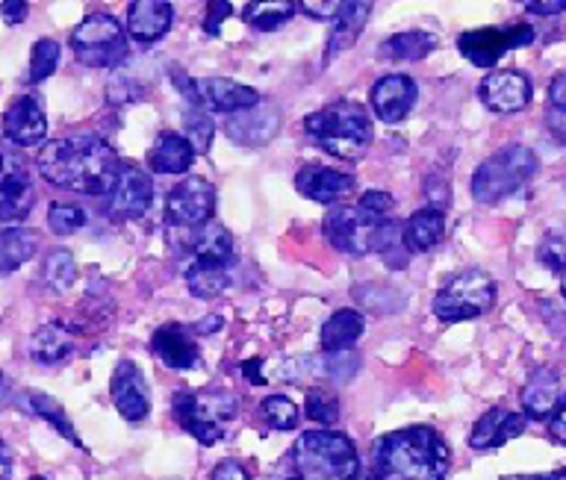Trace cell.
Wrapping results in <instances>:
<instances>
[{
	"label": "cell",
	"instance_id": "obj_1",
	"mask_svg": "<svg viewBox=\"0 0 566 480\" xmlns=\"http://www.w3.org/2000/svg\"><path fill=\"white\" fill-rule=\"evenodd\" d=\"M35 169L53 186L80 195H109L122 178L124 162L101 136L71 134L44 145Z\"/></svg>",
	"mask_w": 566,
	"mask_h": 480
},
{
	"label": "cell",
	"instance_id": "obj_2",
	"mask_svg": "<svg viewBox=\"0 0 566 480\" xmlns=\"http://www.w3.org/2000/svg\"><path fill=\"white\" fill-rule=\"evenodd\" d=\"M371 462L378 480H446L451 448L433 427L416 425L380 436Z\"/></svg>",
	"mask_w": 566,
	"mask_h": 480
},
{
	"label": "cell",
	"instance_id": "obj_3",
	"mask_svg": "<svg viewBox=\"0 0 566 480\" xmlns=\"http://www.w3.org/2000/svg\"><path fill=\"white\" fill-rule=\"evenodd\" d=\"M304 134L310 142L322 148L336 160H360L363 153L371 148L375 130L366 109L354 100H336L331 107L318 109L313 116L304 118Z\"/></svg>",
	"mask_w": 566,
	"mask_h": 480
},
{
	"label": "cell",
	"instance_id": "obj_4",
	"mask_svg": "<svg viewBox=\"0 0 566 480\" xmlns=\"http://www.w3.org/2000/svg\"><path fill=\"white\" fill-rule=\"evenodd\" d=\"M292 462L298 480H354L357 478V448L336 430H307L292 445Z\"/></svg>",
	"mask_w": 566,
	"mask_h": 480
},
{
	"label": "cell",
	"instance_id": "obj_5",
	"mask_svg": "<svg viewBox=\"0 0 566 480\" xmlns=\"http://www.w3.org/2000/svg\"><path fill=\"white\" fill-rule=\"evenodd\" d=\"M534 174H537V153L525 145H507L478 166L469 192L478 204H499L504 198L516 195Z\"/></svg>",
	"mask_w": 566,
	"mask_h": 480
},
{
	"label": "cell",
	"instance_id": "obj_6",
	"mask_svg": "<svg viewBox=\"0 0 566 480\" xmlns=\"http://www.w3.org/2000/svg\"><path fill=\"white\" fill-rule=\"evenodd\" d=\"M177 425L186 434H192L201 445H216L228 434L230 422L237 418V395L228 390H201V392H177L171 401Z\"/></svg>",
	"mask_w": 566,
	"mask_h": 480
},
{
	"label": "cell",
	"instance_id": "obj_7",
	"mask_svg": "<svg viewBox=\"0 0 566 480\" xmlns=\"http://www.w3.org/2000/svg\"><path fill=\"white\" fill-rule=\"evenodd\" d=\"M495 303V284L493 277L481 268H467L442 286L433 298V312L446 324H458L484 316Z\"/></svg>",
	"mask_w": 566,
	"mask_h": 480
},
{
	"label": "cell",
	"instance_id": "obj_8",
	"mask_svg": "<svg viewBox=\"0 0 566 480\" xmlns=\"http://www.w3.org/2000/svg\"><path fill=\"white\" fill-rule=\"evenodd\" d=\"M71 47L88 68H118L127 60V36L113 15H88L71 30Z\"/></svg>",
	"mask_w": 566,
	"mask_h": 480
},
{
	"label": "cell",
	"instance_id": "obj_9",
	"mask_svg": "<svg viewBox=\"0 0 566 480\" xmlns=\"http://www.w3.org/2000/svg\"><path fill=\"white\" fill-rule=\"evenodd\" d=\"M35 204V189L27 162L0 145V231L24 222Z\"/></svg>",
	"mask_w": 566,
	"mask_h": 480
},
{
	"label": "cell",
	"instance_id": "obj_10",
	"mask_svg": "<svg viewBox=\"0 0 566 480\" xmlns=\"http://www.w3.org/2000/svg\"><path fill=\"white\" fill-rule=\"evenodd\" d=\"M534 42V28L531 24H513V28H484L463 33L458 39L460 54L478 68H493L507 51L525 47Z\"/></svg>",
	"mask_w": 566,
	"mask_h": 480
},
{
	"label": "cell",
	"instance_id": "obj_11",
	"mask_svg": "<svg viewBox=\"0 0 566 480\" xmlns=\"http://www.w3.org/2000/svg\"><path fill=\"white\" fill-rule=\"evenodd\" d=\"M216 210V189L203 178H186L180 180L166 201V218L175 227H189L198 231L212 218Z\"/></svg>",
	"mask_w": 566,
	"mask_h": 480
},
{
	"label": "cell",
	"instance_id": "obj_12",
	"mask_svg": "<svg viewBox=\"0 0 566 480\" xmlns=\"http://www.w3.org/2000/svg\"><path fill=\"white\" fill-rule=\"evenodd\" d=\"M150 201H154V180L148 171L136 169L124 162V171L115 189L109 192V218L113 222H136L148 213Z\"/></svg>",
	"mask_w": 566,
	"mask_h": 480
},
{
	"label": "cell",
	"instance_id": "obj_13",
	"mask_svg": "<svg viewBox=\"0 0 566 480\" xmlns=\"http://www.w3.org/2000/svg\"><path fill=\"white\" fill-rule=\"evenodd\" d=\"M478 98L490 113L513 116L531 104V81L522 72H490L478 86Z\"/></svg>",
	"mask_w": 566,
	"mask_h": 480
},
{
	"label": "cell",
	"instance_id": "obj_14",
	"mask_svg": "<svg viewBox=\"0 0 566 480\" xmlns=\"http://www.w3.org/2000/svg\"><path fill=\"white\" fill-rule=\"evenodd\" d=\"M322 231H325L327 242L336 250L348 254V257H366L371 250V233H375V227L363 222L354 206H334V210H327Z\"/></svg>",
	"mask_w": 566,
	"mask_h": 480
},
{
	"label": "cell",
	"instance_id": "obj_15",
	"mask_svg": "<svg viewBox=\"0 0 566 480\" xmlns=\"http://www.w3.org/2000/svg\"><path fill=\"white\" fill-rule=\"evenodd\" d=\"M109 392H113V404L115 409L122 413L127 422L139 425L145 422L150 413V392L148 383L142 377V372L136 369V363L130 360H122L115 365L113 381H109Z\"/></svg>",
	"mask_w": 566,
	"mask_h": 480
},
{
	"label": "cell",
	"instance_id": "obj_16",
	"mask_svg": "<svg viewBox=\"0 0 566 480\" xmlns=\"http://www.w3.org/2000/svg\"><path fill=\"white\" fill-rule=\"evenodd\" d=\"M224 130H228V136L233 139V145H242V148H263V145L272 142L274 136H277V130H281V113H277L274 104L260 100L256 107L230 116Z\"/></svg>",
	"mask_w": 566,
	"mask_h": 480
},
{
	"label": "cell",
	"instance_id": "obj_17",
	"mask_svg": "<svg viewBox=\"0 0 566 480\" xmlns=\"http://www.w3.org/2000/svg\"><path fill=\"white\" fill-rule=\"evenodd\" d=\"M3 136L15 148H35L44 142L48 118H44V109L35 95H21L18 100H12V107L3 116Z\"/></svg>",
	"mask_w": 566,
	"mask_h": 480
},
{
	"label": "cell",
	"instance_id": "obj_18",
	"mask_svg": "<svg viewBox=\"0 0 566 480\" xmlns=\"http://www.w3.org/2000/svg\"><path fill=\"white\" fill-rule=\"evenodd\" d=\"M416 107V83L407 74H387L371 86V109L384 125H398Z\"/></svg>",
	"mask_w": 566,
	"mask_h": 480
},
{
	"label": "cell",
	"instance_id": "obj_19",
	"mask_svg": "<svg viewBox=\"0 0 566 480\" xmlns=\"http://www.w3.org/2000/svg\"><path fill=\"white\" fill-rule=\"evenodd\" d=\"M354 178L345 171L327 169V166H307L295 174V189L316 204H339L354 195Z\"/></svg>",
	"mask_w": 566,
	"mask_h": 480
},
{
	"label": "cell",
	"instance_id": "obj_20",
	"mask_svg": "<svg viewBox=\"0 0 566 480\" xmlns=\"http://www.w3.org/2000/svg\"><path fill=\"white\" fill-rule=\"evenodd\" d=\"M150 348H154L159 363L175 369V372H189L201 360L195 333L189 328H184V324H163L154 333V339H150Z\"/></svg>",
	"mask_w": 566,
	"mask_h": 480
},
{
	"label": "cell",
	"instance_id": "obj_21",
	"mask_svg": "<svg viewBox=\"0 0 566 480\" xmlns=\"http://www.w3.org/2000/svg\"><path fill=\"white\" fill-rule=\"evenodd\" d=\"M525 425H528V422H525L522 413H511V409H504V407L486 409L484 416L475 422V427H472L469 445H472L475 451L502 448L504 442H511V439L522 436Z\"/></svg>",
	"mask_w": 566,
	"mask_h": 480
},
{
	"label": "cell",
	"instance_id": "obj_22",
	"mask_svg": "<svg viewBox=\"0 0 566 480\" xmlns=\"http://www.w3.org/2000/svg\"><path fill=\"white\" fill-rule=\"evenodd\" d=\"M198 98H201V107L216 109V113H233V116L256 107L263 100L256 89L242 86V83L224 81V77H203V81H198Z\"/></svg>",
	"mask_w": 566,
	"mask_h": 480
},
{
	"label": "cell",
	"instance_id": "obj_23",
	"mask_svg": "<svg viewBox=\"0 0 566 480\" xmlns=\"http://www.w3.org/2000/svg\"><path fill=\"white\" fill-rule=\"evenodd\" d=\"M175 19L171 3H159V0H136L127 10V33L136 39L139 45H150L168 33Z\"/></svg>",
	"mask_w": 566,
	"mask_h": 480
},
{
	"label": "cell",
	"instance_id": "obj_24",
	"mask_svg": "<svg viewBox=\"0 0 566 480\" xmlns=\"http://www.w3.org/2000/svg\"><path fill=\"white\" fill-rule=\"evenodd\" d=\"M195 148L175 130H163L148 151V169L157 174H186L192 169Z\"/></svg>",
	"mask_w": 566,
	"mask_h": 480
},
{
	"label": "cell",
	"instance_id": "obj_25",
	"mask_svg": "<svg viewBox=\"0 0 566 480\" xmlns=\"http://www.w3.org/2000/svg\"><path fill=\"white\" fill-rule=\"evenodd\" d=\"M522 409H525V418H537V422H546L555 407L560 404V377L552 369H539L528 377V383L522 386L520 392Z\"/></svg>",
	"mask_w": 566,
	"mask_h": 480
},
{
	"label": "cell",
	"instance_id": "obj_26",
	"mask_svg": "<svg viewBox=\"0 0 566 480\" xmlns=\"http://www.w3.org/2000/svg\"><path fill=\"white\" fill-rule=\"evenodd\" d=\"M442 236H446V210L422 206L407 218L405 242L410 254H428L440 245Z\"/></svg>",
	"mask_w": 566,
	"mask_h": 480
},
{
	"label": "cell",
	"instance_id": "obj_27",
	"mask_svg": "<svg viewBox=\"0 0 566 480\" xmlns=\"http://www.w3.org/2000/svg\"><path fill=\"white\" fill-rule=\"evenodd\" d=\"M369 15H371V3H345L343 12H339V19H336L334 28H331V36H327L325 63H331L334 56L348 51V47L360 39Z\"/></svg>",
	"mask_w": 566,
	"mask_h": 480
},
{
	"label": "cell",
	"instance_id": "obj_28",
	"mask_svg": "<svg viewBox=\"0 0 566 480\" xmlns=\"http://www.w3.org/2000/svg\"><path fill=\"white\" fill-rule=\"evenodd\" d=\"M189 248L195 254V263H212V266H228L233 259V236L228 227H221L219 222H207L203 227L192 233Z\"/></svg>",
	"mask_w": 566,
	"mask_h": 480
},
{
	"label": "cell",
	"instance_id": "obj_29",
	"mask_svg": "<svg viewBox=\"0 0 566 480\" xmlns=\"http://www.w3.org/2000/svg\"><path fill=\"white\" fill-rule=\"evenodd\" d=\"M371 250L392 271H401V268L410 266V248H407L405 242V227L396 218H387V222L375 227V233H371Z\"/></svg>",
	"mask_w": 566,
	"mask_h": 480
},
{
	"label": "cell",
	"instance_id": "obj_30",
	"mask_svg": "<svg viewBox=\"0 0 566 480\" xmlns=\"http://www.w3.org/2000/svg\"><path fill=\"white\" fill-rule=\"evenodd\" d=\"M366 321L357 310H336L322 328V351L325 354H339L345 348H352L363 337Z\"/></svg>",
	"mask_w": 566,
	"mask_h": 480
},
{
	"label": "cell",
	"instance_id": "obj_31",
	"mask_svg": "<svg viewBox=\"0 0 566 480\" xmlns=\"http://www.w3.org/2000/svg\"><path fill=\"white\" fill-rule=\"evenodd\" d=\"M39 250V236L27 227H3L0 231V277L12 275L24 266L27 259L35 257Z\"/></svg>",
	"mask_w": 566,
	"mask_h": 480
},
{
	"label": "cell",
	"instance_id": "obj_32",
	"mask_svg": "<svg viewBox=\"0 0 566 480\" xmlns=\"http://www.w3.org/2000/svg\"><path fill=\"white\" fill-rule=\"evenodd\" d=\"M74 354V339L62 324H44L30 339V356L42 365H56Z\"/></svg>",
	"mask_w": 566,
	"mask_h": 480
},
{
	"label": "cell",
	"instance_id": "obj_33",
	"mask_svg": "<svg viewBox=\"0 0 566 480\" xmlns=\"http://www.w3.org/2000/svg\"><path fill=\"white\" fill-rule=\"evenodd\" d=\"M433 47H437V36L424 33V30H407V33L387 39L380 47V56H387L392 63H419Z\"/></svg>",
	"mask_w": 566,
	"mask_h": 480
},
{
	"label": "cell",
	"instance_id": "obj_34",
	"mask_svg": "<svg viewBox=\"0 0 566 480\" xmlns=\"http://www.w3.org/2000/svg\"><path fill=\"white\" fill-rule=\"evenodd\" d=\"M228 271L224 266H212V263H192L186 271V286L195 298H219L228 289Z\"/></svg>",
	"mask_w": 566,
	"mask_h": 480
},
{
	"label": "cell",
	"instance_id": "obj_35",
	"mask_svg": "<svg viewBox=\"0 0 566 480\" xmlns=\"http://www.w3.org/2000/svg\"><path fill=\"white\" fill-rule=\"evenodd\" d=\"M292 12H295V3L290 0H263V3H248L245 10H242V19L256 30H277L283 21L292 19Z\"/></svg>",
	"mask_w": 566,
	"mask_h": 480
},
{
	"label": "cell",
	"instance_id": "obj_36",
	"mask_svg": "<svg viewBox=\"0 0 566 480\" xmlns=\"http://www.w3.org/2000/svg\"><path fill=\"white\" fill-rule=\"evenodd\" d=\"M27 407L33 409L39 418H44V422H48L53 430H60V434L65 436L69 442H74L77 448H83L80 436L74 434V427H71L69 416H65V409H62L60 404L51 398V395H44V392H27Z\"/></svg>",
	"mask_w": 566,
	"mask_h": 480
},
{
	"label": "cell",
	"instance_id": "obj_37",
	"mask_svg": "<svg viewBox=\"0 0 566 480\" xmlns=\"http://www.w3.org/2000/svg\"><path fill=\"white\" fill-rule=\"evenodd\" d=\"M42 277L44 286L53 289V292H69L71 286H74V277H77V266H74L69 250H53L51 257L44 259Z\"/></svg>",
	"mask_w": 566,
	"mask_h": 480
},
{
	"label": "cell",
	"instance_id": "obj_38",
	"mask_svg": "<svg viewBox=\"0 0 566 480\" xmlns=\"http://www.w3.org/2000/svg\"><path fill=\"white\" fill-rule=\"evenodd\" d=\"M60 65V45L53 39H39L30 54V72H27V83L48 81Z\"/></svg>",
	"mask_w": 566,
	"mask_h": 480
},
{
	"label": "cell",
	"instance_id": "obj_39",
	"mask_svg": "<svg viewBox=\"0 0 566 480\" xmlns=\"http://www.w3.org/2000/svg\"><path fill=\"white\" fill-rule=\"evenodd\" d=\"M145 95V86H142L130 72H127V65H118L106 83V100L113 104V107H124V104H130V100H139Z\"/></svg>",
	"mask_w": 566,
	"mask_h": 480
},
{
	"label": "cell",
	"instance_id": "obj_40",
	"mask_svg": "<svg viewBox=\"0 0 566 480\" xmlns=\"http://www.w3.org/2000/svg\"><path fill=\"white\" fill-rule=\"evenodd\" d=\"M392 206H396V201H392L389 192L369 189V192H363L354 210H357V215H360L363 222L369 224V227H378V224L387 222L389 213H392Z\"/></svg>",
	"mask_w": 566,
	"mask_h": 480
},
{
	"label": "cell",
	"instance_id": "obj_41",
	"mask_svg": "<svg viewBox=\"0 0 566 480\" xmlns=\"http://www.w3.org/2000/svg\"><path fill=\"white\" fill-rule=\"evenodd\" d=\"M354 298L360 303H366L371 312H380V316H387V312H396L405 307V295H398L396 289H380L375 284L357 286L354 289Z\"/></svg>",
	"mask_w": 566,
	"mask_h": 480
},
{
	"label": "cell",
	"instance_id": "obj_42",
	"mask_svg": "<svg viewBox=\"0 0 566 480\" xmlns=\"http://www.w3.org/2000/svg\"><path fill=\"white\" fill-rule=\"evenodd\" d=\"M260 413H263V418L274 430H292V427H298V407L290 398H283V395H269L260 404Z\"/></svg>",
	"mask_w": 566,
	"mask_h": 480
},
{
	"label": "cell",
	"instance_id": "obj_43",
	"mask_svg": "<svg viewBox=\"0 0 566 480\" xmlns=\"http://www.w3.org/2000/svg\"><path fill=\"white\" fill-rule=\"evenodd\" d=\"M184 125H186V139H189V145L195 148V153H210L212 134H216L212 118L207 116L203 109H192V113H186Z\"/></svg>",
	"mask_w": 566,
	"mask_h": 480
},
{
	"label": "cell",
	"instance_id": "obj_44",
	"mask_svg": "<svg viewBox=\"0 0 566 480\" xmlns=\"http://www.w3.org/2000/svg\"><path fill=\"white\" fill-rule=\"evenodd\" d=\"M539 263L548 268V271H557V275H564L566 271V233L564 231H548L543 236L537 248Z\"/></svg>",
	"mask_w": 566,
	"mask_h": 480
},
{
	"label": "cell",
	"instance_id": "obj_45",
	"mask_svg": "<svg viewBox=\"0 0 566 480\" xmlns=\"http://www.w3.org/2000/svg\"><path fill=\"white\" fill-rule=\"evenodd\" d=\"M357 365H360L357 354L339 351V354H325L318 360V374L331 377L334 383H348L354 377V372H357Z\"/></svg>",
	"mask_w": 566,
	"mask_h": 480
},
{
	"label": "cell",
	"instance_id": "obj_46",
	"mask_svg": "<svg viewBox=\"0 0 566 480\" xmlns=\"http://www.w3.org/2000/svg\"><path fill=\"white\" fill-rule=\"evenodd\" d=\"M83 224H86V213H83V206L77 204H53L51 213H48V227H51L56 236L77 233Z\"/></svg>",
	"mask_w": 566,
	"mask_h": 480
},
{
	"label": "cell",
	"instance_id": "obj_47",
	"mask_svg": "<svg viewBox=\"0 0 566 480\" xmlns=\"http://www.w3.org/2000/svg\"><path fill=\"white\" fill-rule=\"evenodd\" d=\"M307 418L318 422V425L331 427L339 418V401L325 390L307 392Z\"/></svg>",
	"mask_w": 566,
	"mask_h": 480
},
{
	"label": "cell",
	"instance_id": "obj_48",
	"mask_svg": "<svg viewBox=\"0 0 566 480\" xmlns=\"http://www.w3.org/2000/svg\"><path fill=\"white\" fill-rule=\"evenodd\" d=\"M345 3H339V0H304L301 3V10H304V15H310V19L316 21H336L339 19V12H343Z\"/></svg>",
	"mask_w": 566,
	"mask_h": 480
},
{
	"label": "cell",
	"instance_id": "obj_49",
	"mask_svg": "<svg viewBox=\"0 0 566 480\" xmlns=\"http://www.w3.org/2000/svg\"><path fill=\"white\" fill-rule=\"evenodd\" d=\"M233 7H230L228 0H212L210 7H207V21H203V30L210 33V36H219L221 21L228 19Z\"/></svg>",
	"mask_w": 566,
	"mask_h": 480
},
{
	"label": "cell",
	"instance_id": "obj_50",
	"mask_svg": "<svg viewBox=\"0 0 566 480\" xmlns=\"http://www.w3.org/2000/svg\"><path fill=\"white\" fill-rule=\"evenodd\" d=\"M548 436H552L557 445H566V395H560V404H557L555 413L548 416Z\"/></svg>",
	"mask_w": 566,
	"mask_h": 480
},
{
	"label": "cell",
	"instance_id": "obj_51",
	"mask_svg": "<svg viewBox=\"0 0 566 480\" xmlns=\"http://www.w3.org/2000/svg\"><path fill=\"white\" fill-rule=\"evenodd\" d=\"M548 109L566 113V72H560L548 86Z\"/></svg>",
	"mask_w": 566,
	"mask_h": 480
},
{
	"label": "cell",
	"instance_id": "obj_52",
	"mask_svg": "<svg viewBox=\"0 0 566 480\" xmlns=\"http://www.w3.org/2000/svg\"><path fill=\"white\" fill-rule=\"evenodd\" d=\"M210 480H251L248 478V471L239 466L237 460H221L216 469H212Z\"/></svg>",
	"mask_w": 566,
	"mask_h": 480
},
{
	"label": "cell",
	"instance_id": "obj_53",
	"mask_svg": "<svg viewBox=\"0 0 566 480\" xmlns=\"http://www.w3.org/2000/svg\"><path fill=\"white\" fill-rule=\"evenodd\" d=\"M27 12H30V7H27L24 0H7V3H0V15H3L7 24H21L27 19Z\"/></svg>",
	"mask_w": 566,
	"mask_h": 480
},
{
	"label": "cell",
	"instance_id": "obj_54",
	"mask_svg": "<svg viewBox=\"0 0 566 480\" xmlns=\"http://www.w3.org/2000/svg\"><path fill=\"white\" fill-rule=\"evenodd\" d=\"M548 134L555 136L557 145H566V113H557V109H548L546 113Z\"/></svg>",
	"mask_w": 566,
	"mask_h": 480
},
{
	"label": "cell",
	"instance_id": "obj_55",
	"mask_svg": "<svg viewBox=\"0 0 566 480\" xmlns=\"http://www.w3.org/2000/svg\"><path fill=\"white\" fill-rule=\"evenodd\" d=\"M525 10L531 15H560V12H566V0H555V3H525Z\"/></svg>",
	"mask_w": 566,
	"mask_h": 480
},
{
	"label": "cell",
	"instance_id": "obj_56",
	"mask_svg": "<svg viewBox=\"0 0 566 480\" xmlns=\"http://www.w3.org/2000/svg\"><path fill=\"white\" fill-rule=\"evenodd\" d=\"M12 474V451H9V445L0 439V480H9Z\"/></svg>",
	"mask_w": 566,
	"mask_h": 480
},
{
	"label": "cell",
	"instance_id": "obj_57",
	"mask_svg": "<svg viewBox=\"0 0 566 480\" xmlns=\"http://www.w3.org/2000/svg\"><path fill=\"white\" fill-rule=\"evenodd\" d=\"M221 316H210V319L198 321V324H192V333H216V330H221Z\"/></svg>",
	"mask_w": 566,
	"mask_h": 480
},
{
	"label": "cell",
	"instance_id": "obj_58",
	"mask_svg": "<svg viewBox=\"0 0 566 480\" xmlns=\"http://www.w3.org/2000/svg\"><path fill=\"white\" fill-rule=\"evenodd\" d=\"M502 480H564V471H548V474H504Z\"/></svg>",
	"mask_w": 566,
	"mask_h": 480
},
{
	"label": "cell",
	"instance_id": "obj_59",
	"mask_svg": "<svg viewBox=\"0 0 566 480\" xmlns=\"http://www.w3.org/2000/svg\"><path fill=\"white\" fill-rule=\"evenodd\" d=\"M560 277H564V280H560V292H564V298H566V271Z\"/></svg>",
	"mask_w": 566,
	"mask_h": 480
},
{
	"label": "cell",
	"instance_id": "obj_60",
	"mask_svg": "<svg viewBox=\"0 0 566 480\" xmlns=\"http://www.w3.org/2000/svg\"><path fill=\"white\" fill-rule=\"evenodd\" d=\"M7 390V381H3V374H0V392Z\"/></svg>",
	"mask_w": 566,
	"mask_h": 480
},
{
	"label": "cell",
	"instance_id": "obj_61",
	"mask_svg": "<svg viewBox=\"0 0 566 480\" xmlns=\"http://www.w3.org/2000/svg\"><path fill=\"white\" fill-rule=\"evenodd\" d=\"M354 480H378V478H369V474H360V478H354Z\"/></svg>",
	"mask_w": 566,
	"mask_h": 480
},
{
	"label": "cell",
	"instance_id": "obj_62",
	"mask_svg": "<svg viewBox=\"0 0 566 480\" xmlns=\"http://www.w3.org/2000/svg\"><path fill=\"white\" fill-rule=\"evenodd\" d=\"M30 480H48V478H42V474H35V478H30Z\"/></svg>",
	"mask_w": 566,
	"mask_h": 480
},
{
	"label": "cell",
	"instance_id": "obj_63",
	"mask_svg": "<svg viewBox=\"0 0 566 480\" xmlns=\"http://www.w3.org/2000/svg\"><path fill=\"white\" fill-rule=\"evenodd\" d=\"M292 480H298V478H292Z\"/></svg>",
	"mask_w": 566,
	"mask_h": 480
}]
</instances>
